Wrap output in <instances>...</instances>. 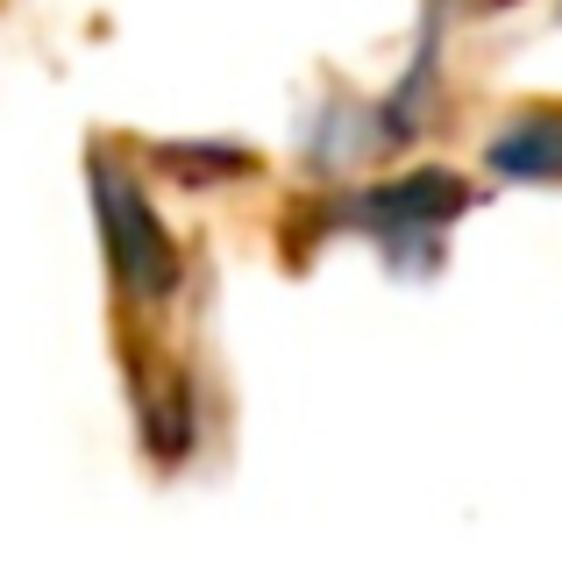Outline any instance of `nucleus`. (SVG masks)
Wrapping results in <instances>:
<instances>
[{
  "mask_svg": "<svg viewBox=\"0 0 562 562\" xmlns=\"http://www.w3.org/2000/svg\"><path fill=\"white\" fill-rule=\"evenodd\" d=\"M93 221H100V257H108L114 300L136 321L171 314L186 300V243L157 214L143 171L128 157H114L108 143L93 150Z\"/></svg>",
  "mask_w": 562,
  "mask_h": 562,
  "instance_id": "obj_1",
  "label": "nucleus"
},
{
  "mask_svg": "<svg viewBox=\"0 0 562 562\" xmlns=\"http://www.w3.org/2000/svg\"><path fill=\"white\" fill-rule=\"evenodd\" d=\"M484 171L513 186H562V108H520L484 143Z\"/></svg>",
  "mask_w": 562,
  "mask_h": 562,
  "instance_id": "obj_2",
  "label": "nucleus"
}]
</instances>
